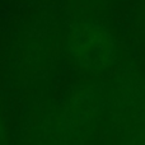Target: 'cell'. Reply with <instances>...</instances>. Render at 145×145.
Segmentation results:
<instances>
[{"instance_id": "obj_1", "label": "cell", "mask_w": 145, "mask_h": 145, "mask_svg": "<svg viewBox=\"0 0 145 145\" xmlns=\"http://www.w3.org/2000/svg\"><path fill=\"white\" fill-rule=\"evenodd\" d=\"M72 51L78 60L88 65L102 61L110 55V40L92 25L76 28L71 38Z\"/></svg>"}]
</instances>
